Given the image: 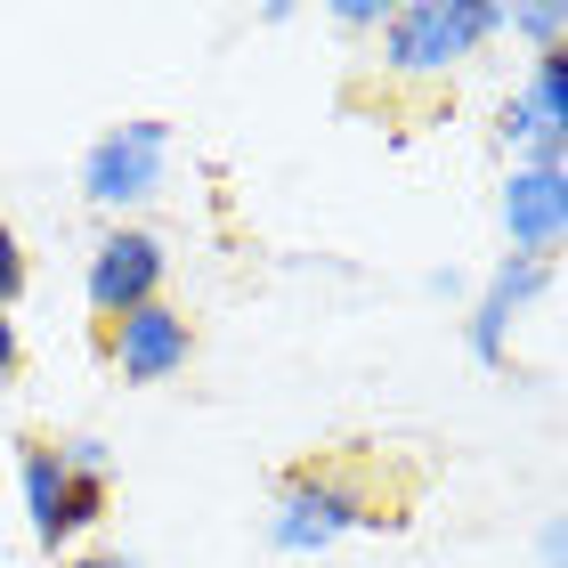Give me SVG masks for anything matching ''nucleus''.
<instances>
[{"instance_id":"f257e3e1","label":"nucleus","mask_w":568,"mask_h":568,"mask_svg":"<svg viewBox=\"0 0 568 568\" xmlns=\"http://www.w3.org/2000/svg\"><path fill=\"white\" fill-rule=\"evenodd\" d=\"M357 528H398V511L374 496L349 463H301V471L276 479V504H268V552L284 560H317L333 552L342 536Z\"/></svg>"},{"instance_id":"f03ea898","label":"nucleus","mask_w":568,"mask_h":568,"mask_svg":"<svg viewBox=\"0 0 568 568\" xmlns=\"http://www.w3.org/2000/svg\"><path fill=\"white\" fill-rule=\"evenodd\" d=\"M504 33V0H390L382 17V73L390 82H447Z\"/></svg>"},{"instance_id":"7ed1b4c3","label":"nucleus","mask_w":568,"mask_h":568,"mask_svg":"<svg viewBox=\"0 0 568 568\" xmlns=\"http://www.w3.org/2000/svg\"><path fill=\"white\" fill-rule=\"evenodd\" d=\"M163 171H171V122H114L98 131L82 154V203L106 220H131L139 203L163 195Z\"/></svg>"},{"instance_id":"20e7f679","label":"nucleus","mask_w":568,"mask_h":568,"mask_svg":"<svg viewBox=\"0 0 568 568\" xmlns=\"http://www.w3.org/2000/svg\"><path fill=\"white\" fill-rule=\"evenodd\" d=\"M163 276H171V244L154 236V227H139V220H114L106 236L90 244L82 293L98 308V325H114V317H131V308L163 301Z\"/></svg>"},{"instance_id":"39448f33","label":"nucleus","mask_w":568,"mask_h":568,"mask_svg":"<svg viewBox=\"0 0 568 568\" xmlns=\"http://www.w3.org/2000/svg\"><path fill=\"white\" fill-rule=\"evenodd\" d=\"M98 342H106V366L131 382V390H154V382L187 374V357H195V325H187V308L146 301V308H131V317L98 325Z\"/></svg>"},{"instance_id":"423d86ee","label":"nucleus","mask_w":568,"mask_h":568,"mask_svg":"<svg viewBox=\"0 0 568 568\" xmlns=\"http://www.w3.org/2000/svg\"><path fill=\"white\" fill-rule=\"evenodd\" d=\"M552 276H560L552 261H520V252H504L496 276L471 293V317H463V349H471V366H487V374L511 366V325H520L528 301L552 293Z\"/></svg>"},{"instance_id":"0eeeda50","label":"nucleus","mask_w":568,"mask_h":568,"mask_svg":"<svg viewBox=\"0 0 568 568\" xmlns=\"http://www.w3.org/2000/svg\"><path fill=\"white\" fill-rule=\"evenodd\" d=\"M496 220H504V244L520 252V261H552L560 268V244H568V171L511 163L504 187H496Z\"/></svg>"},{"instance_id":"6e6552de","label":"nucleus","mask_w":568,"mask_h":568,"mask_svg":"<svg viewBox=\"0 0 568 568\" xmlns=\"http://www.w3.org/2000/svg\"><path fill=\"white\" fill-rule=\"evenodd\" d=\"M17 487H24V528H33L41 552H65L73 528H65V463L49 438H24L17 447Z\"/></svg>"},{"instance_id":"1a4fd4ad","label":"nucleus","mask_w":568,"mask_h":568,"mask_svg":"<svg viewBox=\"0 0 568 568\" xmlns=\"http://www.w3.org/2000/svg\"><path fill=\"white\" fill-rule=\"evenodd\" d=\"M504 33H520L536 58L568 49V0H504Z\"/></svg>"},{"instance_id":"9d476101","label":"nucleus","mask_w":568,"mask_h":568,"mask_svg":"<svg viewBox=\"0 0 568 568\" xmlns=\"http://www.w3.org/2000/svg\"><path fill=\"white\" fill-rule=\"evenodd\" d=\"M520 98L545 122H560L568 131V49H545V58H528V73H520Z\"/></svg>"},{"instance_id":"9b49d317","label":"nucleus","mask_w":568,"mask_h":568,"mask_svg":"<svg viewBox=\"0 0 568 568\" xmlns=\"http://www.w3.org/2000/svg\"><path fill=\"white\" fill-rule=\"evenodd\" d=\"M49 447H58V463L65 471H82V479H114V447L98 430H73V438H49Z\"/></svg>"},{"instance_id":"f8f14e48","label":"nucleus","mask_w":568,"mask_h":568,"mask_svg":"<svg viewBox=\"0 0 568 568\" xmlns=\"http://www.w3.org/2000/svg\"><path fill=\"white\" fill-rule=\"evenodd\" d=\"M24 284H33V261H24V244H17V227L0 220V317L24 301Z\"/></svg>"},{"instance_id":"ddd939ff","label":"nucleus","mask_w":568,"mask_h":568,"mask_svg":"<svg viewBox=\"0 0 568 568\" xmlns=\"http://www.w3.org/2000/svg\"><path fill=\"white\" fill-rule=\"evenodd\" d=\"M382 17H390V0H333L325 9L333 33H382Z\"/></svg>"},{"instance_id":"4468645a","label":"nucleus","mask_w":568,"mask_h":568,"mask_svg":"<svg viewBox=\"0 0 568 568\" xmlns=\"http://www.w3.org/2000/svg\"><path fill=\"white\" fill-rule=\"evenodd\" d=\"M536 560H545V568H568V536H560V520L536 528Z\"/></svg>"},{"instance_id":"2eb2a0df","label":"nucleus","mask_w":568,"mask_h":568,"mask_svg":"<svg viewBox=\"0 0 568 568\" xmlns=\"http://www.w3.org/2000/svg\"><path fill=\"white\" fill-rule=\"evenodd\" d=\"M24 366V342H17V317H0V382Z\"/></svg>"},{"instance_id":"dca6fc26","label":"nucleus","mask_w":568,"mask_h":568,"mask_svg":"<svg viewBox=\"0 0 568 568\" xmlns=\"http://www.w3.org/2000/svg\"><path fill=\"white\" fill-rule=\"evenodd\" d=\"M65 568H146V560L139 552H73Z\"/></svg>"}]
</instances>
